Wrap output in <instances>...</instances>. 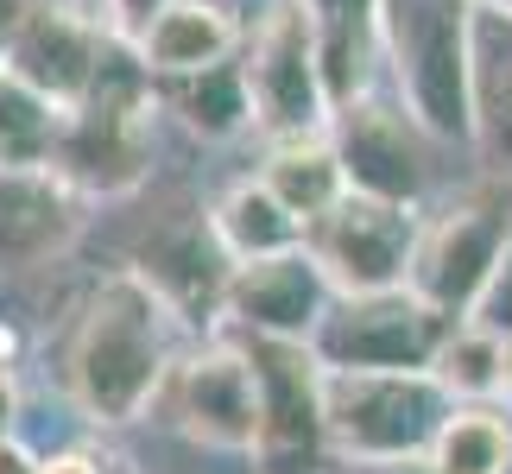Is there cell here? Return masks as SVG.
<instances>
[{
  "instance_id": "1",
  "label": "cell",
  "mask_w": 512,
  "mask_h": 474,
  "mask_svg": "<svg viewBox=\"0 0 512 474\" xmlns=\"http://www.w3.org/2000/svg\"><path fill=\"white\" fill-rule=\"evenodd\" d=\"M184 335L190 329L177 323V310L133 266L95 279L83 310H76V323H70V342H64L70 405L102 430L140 424L152 392L165 380V367L184 348Z\"/></svg>"
},
{
  "instance_id": "2",
  "label": "cell",
  "mask_w": 512,
  "mask_h": 474,
  "mask_svg": "<svg viewBox=\"0 0 512 474\" xmlns=\"http://www.w3.org/2000/svg\"><path fill=\"white\" fill-rule=\"evenodd\" d=\"M152 140H159V95H152V76L127 45L108 38L89 95L57 114L51 165L83 196H133L152 177Z\"/></svg>"
},
{
  "instance_id": "3",
  "label": "cell",
  "mask_w": 512,
  "mask_h": 474,
  "mask_svg": "<svg viewBox=\"0 0 512 474\" xmlns=\"http://www.w3.org/2000/svg\"><path fill=\"white\" fill-rule=\"evenodd\" d=\"M380 57L399 108L430 140H468V64H475V0H380Z\"/></svg>"
},
{
  "instance_id": "4",
  "label": "cell",
  "mask_w": 512,
  "mask_h": 474,
  "mask_svg": "<svg viewBox=\"0 0 512 474\" xmlns=\"http://www.w3.org/2000/svg\"><path fill=\"white\" fill-rule=\"evenodd\" d=\"M449 392L430 367H323V424L329 456L386 468L424 456L449 418Z\"/></svg>"
},
{
  "instance_id": "5",
  "label": "cell",
  "mask_w": 512,
  "mask_h": 474,
  "mask_svg": "<svg viewBox=\"0 0 512 474\" xmlns=\"http://www.w3.org/2000/svg\"><path fill=\"white\" fill-rule=\"evenodd\" d=\"M241 354L260 392V424H253L247 462L253 474H323L329 462V424H323V361L310 342L291 335H247Z\"/></svg>"
},
{
  "instance_id": "6",
  "label": "cell",
  "mask_w": 512,
  "mask_h": 474,
  "mask_svg": "<svg viewBox=\"0 0 512 474\" xmlns=\"http://www.w3.org/2000/svg\"><path fill=\"white\" fill-rule=\"evenodd\" d=\"M247 76V108L253 127L266 140H298V133H329V83H323V57H317V32H310L304 0H272L260 13V26L247 38L241 57Z\"/></svg>"
},
{
  "instance_id": "7",
  "label": "cell",
  "mask_w": 512,
  "mask_h": 474,
  "mask_svg": "<svg viewBox=\"0 0 512 474\" xmlns=\"http://www.w3.org/2000/svg\"><path fill=\"white\" fill-rule=\"evenodd\" d=\"M146 411L203 449L247 456L253 424H260V392H253V367H247L241 342L177 348V361L165 367V380Z\"/></svg>"
},
{
  "instance_id": "8",
  "label": "cell",
  "mask_w": 512,
  "mask_h": 474,
  "mask_svg": "<svg viewBox=\"0 0 512 474\" xmlns=\"http://www.w3.org/2000/svg\"><path fill=\"white\" fill-rule=\"evenodd\" d=\"M418 209L380 203V196L342 190L323 215L304 222V253L323 266L336 298H361V291H392L411 272V247H418Z\"/></svg>"
},
{
  "instance_id": "9",
  "label": "cell",
  "mask_w": 512,
  "mask_h": 474,
  "mask_svg": "<svg viewBox=\"0 0 512 474\" xmlns=\"http://www.w3.org/2000/svg\"><path fill=\"white\" fill-rule=\"evenodd\" d=\"M506 234H512V203L494 184L456 196V203H443L430 222H418V247H411L405 285L418 291L424 304H437L443 316H468L475 291L487 285V272L500 260Z\"/></svg>"
},
{
  "instance_id": "10",
  "label": "cell",
  "mask_w": 512,
  "mask_h": 474,
  "mask_svg": "<svg viewBox=\"0 0 512 474\" xmlns=\"http://www.w3.org/2000/svg\"><path fill=\"white\" fill-rule=\"evenodd\" d=\"M456 323L462 316H443L411 285H392V291L336 298L323 310L310 348H317L323 367H430L437 348H443V335Z\"/></svg>"
},
{
  "instance_id": "11",
  "label": "cell",
  "mask_w": 512,
  "mask_h": 474,
  "mask_svg": "<svg viewBox=\"0 0 512 474\" xmlns=\"http://www.w3.org/2000/svg\"><path fill=\"white\" fill-rule=\"evenodd\" d=\"M329 146H336L342 184L361 196H380V203H405L424 209L430 196V133L411 121L399 102H380V95H354L329 114Z\"/></svg>"
},
{
  "instance_id": "12",
  "label": "cell",
  "mask_w": 512,
  "mask_h": 474,
  "mask_svg": "<svg viewBox=\"0 0 512 474\" xmlns=\"http://www.w3.org/2000/svg\"><path fill=\"white\" fill-rule=\"evenodd\" d=\"M102 51H108V32L89 7H76V0H26L7 51H0V76H13L51 114H64L89 95Z\"/></svg>"
},
{
  "instance_id": "13",
  "label": "cell",
  "mask_w": 512,
  "mask_h": 474,
  "mask_svg": "<svg viewBox=\"0 0 512 474\" xmlns=\"http://www.w3.org/2000/svg\"><path fill=\"white\" fill-rule=\"evenodd\" d=\"M83 222H89V196L51 158L0 165V272L7 279L57 266L76 247Z\"/></svg>"
},
{
  "instance_id": "14",
  "label": "cell",
  "mask_w": 512,
  "mask_h": 474,
  "mask_svg": "<svg viewBox=\"0 0 512 474\" xmlns=\"http://www.w3.org/2000/svg\"><path fill=\"white\" fill-rule=\"evenodd\" d=\"M336 304L323 266L298 247L279 253H253V260L228 266V291H222V323L247 329V335H291V342H310L323 323V310Z\"/></svg>"
},
{
  "instance_id": "15",
  "label": "cell",
  "mask_w": 512,
  "mask_h": 474,
  "mask_svg": "<svg viewBox=\"0 0 512 474\" xmlns=\"http://www.w3.org/2000/svg\"><path fill=\"white\" fill-rule=\"evenodd\" d=\"M228 247L215 241L209 222H171L140 247L133 272L177 310L184 329H215L222 323V291H228Z\"/></svg>"
},
{
  "instance_id": "16",
  "label": "cell",
  "mask_w": 512,
  "mask_h": 474,
  "mask_svg": "<svg viewBox=\"0 0 512 474\" xmlns=\"http://www.w3.org/2000/svg\"><path fill=\"white\" fill-rule=\"evenodd\" d=\"M468 146L494 177H512V13L475 0V64H468Z\"/></svg>"
},
{
  "instance_id": "17",
  "label": "cell",
  "mask_w": 512,
  "mask_h": 474,
  "mask_svg": "<svg viewBox=\"0 0 512 474\" xmlns=\"http://www.w3.org/2000/svg\"><path fill=\"white\" fill-rule=\"evenodd\" d=\"M234 45H241V26L222 0H165L146 38L133 45V57L146 64V76H184L234 57Z\"/></svg>"
},
{
  "instance_id": "18",
  "label": "cell",
  "mask_w": 512,
  "mask_h": 474,
  "mask_svg": "<svg viewBox=\"0 0 512 474\" xmlns=\"http://www.w3.org/2000/svg\"><path fill=\"white\" fill-rule=\"evenodd\" d=\"M310 32H317L323 83L329 102H354L373 83V57H380V0H304Z\"/></svg>"
},
{
  "instance_id": "19",
  "label": "cell",
  "mask_w": 512,
  "mask_h": 474,
  "mask_svg": "<svg viewBox=\"0 0 512 474\" xmlns=\"http://www.w3.org/2000/svg\"><path fill=\"white\" fill-rule=\"evenodd\" d=\"M152 95H159V108H171L190 133H203V140H234L241 127H253L247 76H241L234 57L184 70V76H152Z\"/></svg>"
},
{
  "instance_id": "20",
  "label": "cell",
  "mask_w": 512,
  "mask_h": 474,
  "mask_svg": "<svg viewBox=\"0 0 512 474\" xmlns=\"http://www.w3.org/2000/svg\"><path fill=\"white\" fill-rule=\"evenodd\" d=\"M424 462L437 474H512V418L494 399L449 405V418L437 424Z\"/></svg>"
},
{
  "instance_id": "21",
  "label": "cell",
  "mask_w": 512,
  "mask_h": 474,
  "mask_svg": "<svg viewBox=\"0 0 512 474\" xmlns=\"http://www.w3.org/2000/svg\"><path fill=\"white\" fill-rule=\"evenodd\" d=\"M260 184L279 196V203L298 215V222L323 215V209L348 190V184H342V165H336V146H329V133H298V140H272V158H266Z\"/></svg>"
},
{
  "instance_id": "22",
  "label": "cell",
  "mask_w": 512,
  "mask_h": 474,
  "mask_svg": "<svg viewBox=\"0 0 512 474\" xmlns=\"http://www.w3.org/2000/svg\"><path fill=\"white\" fill-rule=\"evenodd\" d=\"M209 228H215V241L228 247V260H253V253H279V247L304 241V222L260 184V177L234 184L222 203H215Z\"/></svg>"
},
{
  "instance_id": "23",
  "label": "cell",
  "mask_w": 512,
  "mask_h": 474,
  "mask_svg": "<svg viewBox=\"0 0 512 474\" xmlns=\"http://www.w3.org/2000/svg\"><path fill=\"white\" fill-rule=\"evenodd\" d=\"M430 373H437V386L456 405H468V399H500V335L462 316V323L443 335Z\"/></svg>"
},
{
  "instance_id": "24",
  "label": "cell",
  "mask_w": 512,
  "mask_h": 474,
  "mask_svg": "<svg viewBox=\"0 0 512 474\" xmlns=\"http://www.w3.org/2000/svg\"><path fill=\"white\" fill-rule=\"evenodd\" d=\"M468 323H481L494 335H512V234H506L494 272H487V285L475 291V304H468Z\"/></svg>"
},
{
  "instance_id": "25",
  "label": "cell",
  "mask_w": 512,
  "mask_h": 474,
  "mask_svg": "<svg viewBox=\"0 0 512 474\" xmlns=\"http://www.w3.org/2000/svg\"><path fill=\"white\" fill-rule=\"evenodd\" d=\"M159 7H165V0H102V13H95V19H102V32L114 38V45L133 51L146 38V26L159 19Z\"/></svg>"
},
{
  "instance_id": "26",
  "label": "cell",
  "mask_w": 512,
  "mask_h": 474,
  "mask_svg": "<svg viewBox=\"0 0 512 474\" xmlns=\"http://www.w3.org/2000/svg\"><path fill=\"white\" fill-rule=\"evenodd\" d=\"M38 474H127V456L76 443V449H57V456H38Z\"/></svg>"
},
{
  "instance_id": "27",
  "label": "cell",
  "mask_w": 512,
  "mask_h": 474,
  "mask_svg": "<svg viewBox=\"0 0 512 474\" xmlns=\"http://www.w3.org/2000/svg\"><path fill=\"white\" fill-rule=\"evenodd\" d=\"M0 474H38V456L13 437V430H0Z\"/></svg>"
},
{
  "instance_id": "28",
  "label": "cell",
  "mask_w": 512,
  "mask_h": 474,
  "mask_svg": "<svg viewBox=\"0 0 512 474\" xmlns=\"http://www.w3.org/2000/svg\"><path fill=\"white\" fill-rule=\"evenodd\" d=\"M13 411H19V386H13V361H7V342H0V430H13Z\"/></svg>"
},
{
  "instance_id": "29",
  "label": "cell",
  "mask_w": 512,
  "mask_h": 474,
  "mask_svg": "<svg viewBox=\"0 0 512 474\" xmlns=\"http://www.w3.org/2000/svg\"><path fill=\"white\" fill-rule=\"evenodd\" d=\"M19 13H26V0H0V51H7V38L19 26Z\"/></svg>"
},
{
  "instance_id": "30",
  "label": "cell",
  "mask_w": 512,
  "mask_h": 474,
  "mask_svg": "<svg viewBox=\"0 0 512 474\" xmlns=\"http://www.w3.org/2000/svg\"><path fill=\"white\" fill-rule=\"evenodd\" d=\"M500 399H512V335H500Z\"/></svg>"
},
{
  "instance_id": "31",
  "label": "cell",
  "mask_w": 512,
  "mask_h": 474,
  "mask_svg": "<svg viewBox=\"0 0 512 474\" xmlns=\"http://www.w3.org/2000/svg\"><path fill=\"white\" fill-rule=\"evenodd\" d=\"M380 474H437V468H430V462H424V456H411V462H386V468H380Z\"/></svg>"
},
{
  "instance_id": "32",
  "label": "cell",
  "mask_w": 512,
  "mask_h": 474,
  "mask_svg": "<svg viewBox=\"0 0 512 474\" xmlns=\"http://www.w3.org/2000/svg\"><path fill=\"white\" fill-rule=\"evenodd\" d=\"M481 7H500V13H512V0H481Z\"/></svg>"
}]
</instances>
